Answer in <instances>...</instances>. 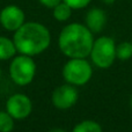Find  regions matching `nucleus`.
<instances>
[{"mask_svg": "<svg viewBox=\"0 0 132 132\" xmlns=\"http://www.w3.org/2000/svg\"><path fill=\"white\" fill-rule=\"evenodd\" d=\"M94 39V34L86 24L73 22L62 29L58 36V46L67 58H87L89 57Z\"/></svg>", "mask_w": 132, "mask_h": 132, "instance_id": "f257e3e1", "label": "nucleus"}, {"mask_svg": "<svg viewBox=\"0 0 132 132\" xmlns=\"http://www.w3.org/2000/svg\"><path fill=\"white\" fill-rule=\"evenodd\" d=\"M16 50L21 55L34 56L41 55L49 48L51 43V34L44 24L35 21L24 22L13 36Z\"/></svg>", "mask_w": 132, "mask_h": 132, "instance_id": "f03ea898", "label": "nucleus"}, {"mask_svg": "<svg viewBox=\"0 0 132 132\" xmlns=\"http://www.w3.org/2000/svg\"><path fill=\"white\" fill-rule=\"evenodd\" d=\"M115 39L109 36H100L94 39L89 57L96 67L101 70L109 68L117 59Z\"/></svg>", "mask_w": 132, "mask_h": 132, "instance_id": "7ed1b4c3", "label": "nucleus"}, {"mask_svg": "<svg viewBox=\"0 0 132 132\" xmlns=\"http://www.w3.org/2000/svg\"><path fill=\"white\" fill-rule=\"evenodd\" d=\"M63 78L75 87L85 86L93 77V67L86 58H70L63 67Z\"/></svg>", "mask_w": 132, "mask_h": 132, "instance_id": "20e7f679", "label": "nucleus"}, {"mask_svg": "<svg viewBox=\"0 0 132 132\" xmlns=\"http://www.w3.org/2000/svg\"><path fill=\"white\" fill-rule=\"evenodd\" d=\"M9 75L18 86H27L36 75V63L32 57L26 55L16 56L9 65Z\"/></svg>", "mask_w": 132, "mask_h": 132, "instance_id": "39448f33", "label": "nucleus"}, {"mask_svg": "<svg viewBox=\"0 0 132 132\" xmlns=\"http://www.w3.org/2000/svg\"><path fill=\"white\" fill-rule=\"evenodd\" d=\"M79 98V92L77 87L71 84H64L58 86L51 95V102L57 109L67 110L71 109Z\"/></svg>", "mask_w": 132, "mask_h": 132, "instance_id": "423d86ee", "label": "nucleus"}, {"mask_svg": "<svg viewBox=\"0 0 132 132\" xmlns=\"http://www.w3.org/2000/svg\"><path fill=\"white\" fill-rule=\"evenodd\" d=\"M6 111L14 119H24L31 114L32 102L26 94L18 93L9 96L6 102Z\"/></svg>", "mask_w": 132, "mask_h": 132, "instance_id": "0eeeda50", "label": "nucleus"}, {"mask_svg": "<svg viewBox=\"0 0 132 132\" xmlns=\"http://www.w3.org/2000/svg\"><path fill=\"white\" fill-rule=\"evenodd\" d=\"M24 22V12L16 5H8L0 11V24L8 31H16Z\"/></svg>", "mask_w": 132, "mask_h": 132, "instance_id": "6e6552de", "label": "nucleus"}, {"mask_svg": "<svg viewBox=\"0 0 132 132\" xmlns=\"http://www.w3.org/2000/svg\"><path fill=\"white\" fill-rule=\"evenodd\" d=\"M85 24L93 34H98L107 24V14L100 7H93L86 13Z\"/></svg>", "mask_w": 132, "mask_h": 132, "instance_id": "1a4fd4ad", "label": "nucleus"}, {"mask_svg": "<svg viewBox=\"0 0 132 132\" xmlns=\"http://www.w3.org/2000/svg\"><path fill=\"white\" fill-rule=\"evenodd\" d=\"M16 46L14 44V41L8 37L0 36V60H8L15 57Z\"/></svg>", "mask_w": 132, "mask_h": 132, "instance_id": "9d476101", "label": "nucleus"}, {"mask_svg": "<svg viewBox=\"0 0 132 132\" xmlns=\"http://www.w3.org/2000/svg\"><path fill=\"white\" fill-rule=\"evenodd\" d=\"M72 12H73V9L66 2L62 1L55 8H52V16L58 22H66L72 16Z\"/></svg>", "mask_w": 132, "mask_h": 132, "instance_id": "9b49d317", "label": "nucleus"}, {"mask_svg": "<svg viewBox=\"0 0 132 132\" xmlns=\"http://www.w3.org/2000/svg\"><path fill=\"white\" fill-rule=\"evenodd\" d=\"M72 132H103L100 123L93 119H85L73 128Z\"/></svg>", "mask_w": 132, "mask_h": 132, "instance_id": "f8f14e48", "label": "nucleus"}, {"mask_svg": "<svg viewBox=\"0 0 132 132\" xmlns=\"http://www.w3.org/2000/svg\"><path fill=\"white\" fill-rule=\"evenodd\" d=\"M116 57L117 59L126 62L132 58V42H122L116 45Z\"/></svg>", "mask_w": 132, "mask_h": 132, "instance_id": "ddd939ff", "label": "nucleus"}, {"mask_svg": "<svg viewBox=\"0 0 132 132\" xmlns=\"http://www.w3.org/2000/svg\"><path fill=\"white\" fill-rule=\"evenodd\" d=\"M15 119L7 111H0V132H12Z\"/></svg>", "mask_w": 132, "mask_h": 132, "instance_id": "4468645a", "label": "nucleus"}, {"mask_svg": "<svg viewBox=\"0 0 132 132\" xmlns=\"http://www.w3.org/2000/svg\"><path fill=\"white\" fill-rule=\"evenodd\" d=\"M63 1L66 2L73 11H77V9H84L89 6L92 0H63Z\"/></svg>", "mask_w": 132, "mask_h": 132, "instance_id": "2eb2a0df", "label": "nucleus"}, {"mask_svg": "<svg viewBox=\"0 0 132 132\" xmlns=\"http://www.w3.org/2000/svg\"><path fill=\"white\" fill-rule=\"evenodd\" d=\"M38 1H39V4L43 5L44 7L52 9V8H55L58 4H60L63 0H38Z\"/></svg>", "mask_w": 132, "mask_h": 132, "instance_id": "dca6fc26", "label": "nucleus"}, {"mask_svg": "<svg viewBox=\"0 0 132 132\" xmlns=\"http://www.w3.org/2000/svg\"><path fill=\"white\" fill-rule=\"evenodd\" d=\"M101 1H102L103 4H105V5H112V4H115L116 0H101Z\"/></svg>", "mask_w": 132, "mask_h": 132, "instance_id": "f3484780", "label": "nucleus"}, {"mask_svg": "<svg viewBox=\"0 0 132 132\" xmlns=\"http://www.w3.org/2000/svg\"><path fill=\"white\" fill-rule=\"evenodd\" d=\"M49 132H67V131L63 130V129H59V128H56V129H51Z\"/></svg>", "mask_w": 132, "mask_h": 132, "instance_id": "a211bd4d", "label": "nucleus"}, {"mask_svg": "<svg viewBox=\"0 0 132 132\" xmlns=\"http://www.w3.org/2000/svg\"><path fill=\"white\" fill-rule=\"evenodd\" d=\"M130 107H131V109H132V96H131V98H130Z\"/></svg>", "mask_w": 132, "mask_h": 132, "instance_id": "6ab92c4d", "label": "nucleus"}, {"mask_svg": "<svg viewBox=\"0 0 132 132\" xmlns=\"http://www.w3.org/2000/svg\"><path fill=\"white\" fill-rule=\"evenodd\" d=\"M0 79H1V67H0Z\"/></svg>", "mask_w": 132, "mask_h": 132, "instance_id": "aec40b11", "label": "nucleus"}, {"mask_svg": "<svg viewBox=\"0 0 132 132\" xmlns=\"http://www.w3.org/2000/svg\"><path fill=\"white\" fill-rule=\"evenodd\" d=\"M131 42H132V41H131Z\"/></svg>", "mask_w": 132, "mask_h": 132, "instance_id": "412c9836", "label": "nucleus"}]
</instances>
